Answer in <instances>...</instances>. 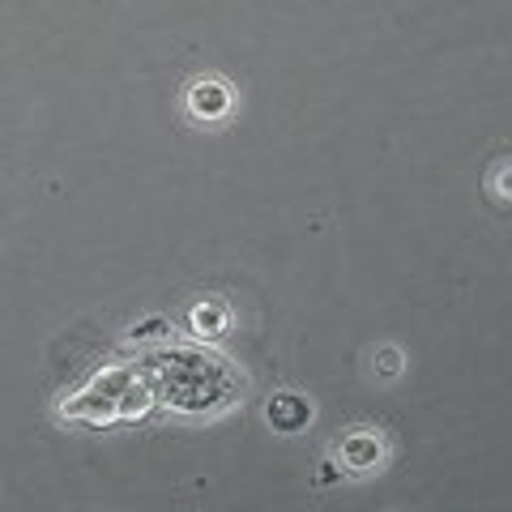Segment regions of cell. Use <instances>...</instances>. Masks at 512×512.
Returning <instances> with one entry per match:
<instances>
[{"instance_id": "obj_6", "label": "cell", "mask_w": 512, "mask_h": 512, "mask_svg": "<svg viewBox=\"0 0 512 512\" xmlns=\"http://www.w3.org/2000/svg\"><path fill=\"white\" fill-rule=\"evenodd\" d=\"M504 175H508V163H495V197H500V205L508 201V188H504Z\"/></svg>"}, {"instance_id": "obj_5", "label": "cell", "mask_w": 512, "mask_h": 512, "mask_svg": "<svg viewBox=\"0 0 512 512\" xmlns=\"http://www.w3.org/2000/svg\"><path fill=\"white\" fill-rule=\"evenodd\" d=\"M376 359H380V372H384V376H397V372H402V355H397L393 346H384Z\"/></svg>"}, {"instance_id": "obj_4", "label": "cell", "mask_w": 512, "mask_h": 512, "mask_svg": "<svg viewBox=\"0 0 512 512\" xmlns=\"http://www.w3.org/2000/svg\"><path fill=\"white\" fill-rule=\"evenodd\" d=\"M188 320H192V329H197L201 338H218V333L227 329V308H222V303H197Z\"/></svg>"}, {"instance_id": "obj_7", "label": "cell", "mask_w": 512, "mask_h": 512, "mask_svg": "<svg viewBox=\"0 0 512 512\" xmlns=\"http://www.w3.org/2000/svg\"><path fill=\"white\" fill-rule=\"evenodd\" d=\"M167 325H163V320H146V329H137L133 333V338H154V333H163Z\"/></svg>"}, {"instance_id": "obj_2", "label": "cell", "mask_w": 512, "mask_h": 512, "mask_svg": "<svg viewBox=\"0 0 512 512\" xmlns=\"http://www.w3.org/2000/svg\"><path fill=\"white\" fill-rule=\"evenodd\" d=\"M342 461L350 470H380V461H384V444L372 436V431H355V436H346L342 440Z\"/></svg>"}, {"instance_id": "obj_3", "label": "cell", "mask_w": 512, "mask_h": 512, "mask_svg": "<svg viewBox=\"0 0 512 512\" xmlns=\"http://www.w3.org/2000/svg\"><path fill=\"white\" fill-rule=\"evenodd\" d=\"M269 423H274L278 431H286V436H291V431H299L303 423L312 419V406L303 402V397H295V393H282V397H274V402H269Z\"/></svg>"}, {"instance_id": "obj_1", "label": "cell", "mask_w": 512, "mask_h": 512, "mask_svg": "<svg viewBox=\"0 0 512 512\" xmlns=\"http://www.w3.org/2000/svg\"><path fill=\"white\" fill-rule=\"evenodd\" d=\"M188 111L197 120H218L231 111V90L227 82H218V77H201V82H192L188 90Z\"/></svg>"}]
</instances>
